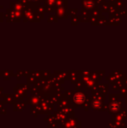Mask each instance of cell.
<instances>
[{
  "label": "cell",
  "mask_w": 127,
  "mask_h": 128,
  "mask_svg": "<svg viewBox=\"0 0 127 128\" xmlns=\"http://www.w3.org/2000/svg\"></svg>",
  "instance_id": "cell-7"
},
{
  "label": "cell",
  "mask_w": 127,
  "mask_h": 128,
  "mask_svg": "<svg viewBox=\"0 0 127 128\" xmlns=\"http://www.w3.org/2000/svg\"><path fill=\"white\" fill-rule=\"evenodd\" d=\"M114 4L118 10L126 8V3L123 0H115Z\"/></svg>",
  "instance_id": "cell-2"
},
{
  "label": "cell",
  "mask_w": 127,
  "mask_h": 128,
  "mask_svg": "<svg viewBox=\"0 0 127 128\" xmlns=\"http://www.w3.org/2000/svg\"><path fill=\"white\" fill-rule=\"evenodd\" d=\"M118 12L122 16H125V15H127V8H124V9H121V10H118Z\"/></svg>",
  "instance_id": "cell-5"
},
{
  "label": "cell",
  "mask_w": 127,
  "mask_h": 128,
  "mask_svg": "<svg viewBox=\"0 0 127 128\" xmlns=\"http://www.w3.org/2000/svg\"><path fill=\"white\" fill-rule=\"evenodd\" d=\"M127 94V88L125 86H122L120 89V94H118L119 97H126Z\"/></svg>",
  "instance_id": "cell-3"
},
{
  "label": "cell",
  "mask_w": 127,
  "mask_h": 128,
  "mask_svg": "<svg viewBox=\"0 0 127 128\" xmlns=\"http://www.w3.org/2000/svg\"><path fill=\"white\" fill-rule=\"evenodd\" d=\"M126 104H127V94L126 95Z\"/></svg>",
  "instance_id": "cell-6"
},
{
  "label": "cell",
  "mask_w": 127,
  "mask_h": 128,
  "mask_svg": "<svg viewBox=\"0 0 127 128\" xmlns=\"http://www.w3.org/2000/svg\"><path fill=\"white\" fill-rule=\"evenodd\" d=\"M109 114H117L122 109V102L118 100H111L109 104Z\"/></svg>",
  "instance_id": "cell-1"
},
{
  "label": "cell",
  "mask_w": 127,
  "mask_h": 128,
  "mask_svg": "<svg viewBox=\"0 0 127 128\" xmlns=\"http://www.w3.org/2000/svg\"><path fill=\"white\" fill-rule=\"evenodd\" d=\"M109 13H110L111 14L114 15V14H115V13L117 12L118 8L115 7V5L114 3H113V4H112V6H110V7L109 8Z\"/></svg>",
  "instance_id": "cell-4"
}]
</instances>
